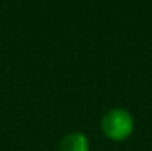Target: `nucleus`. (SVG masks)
Wrapping results in <instances>:
<instances>
[{
  "label": "nucleus",
  "mask_w": 152,
  "mask_h": 151,
  "mask_svg": "<svg viewBox=\"0 0 152 151\" xmlns=\"http://www.w3.org/2000/svg\"><path fill=\"white\" fill-rule=\"evenodd\" d=\"M102 130L108 138L112 140H123L133 132L134 120L133 116L123 107H112L102 117Z\"/></svg>",
  "instance_id": "nucleus-1"
},
{
  "label": "nucleus",
  "mask_w": 152,
  "mask_h": 151,
  "mask_svg": "<svg viewBox=\"0 0 152 151\" xmlns=\"http://www.w3.org/2000/svg\"><path fill=\"white\" fill-rule=\"evenodd\" d=\"M89 140L83 132H70L60 140L58 151H88Z\"/></svg>",
  "instance_id": "nucleus-2"
}]
</instances>
